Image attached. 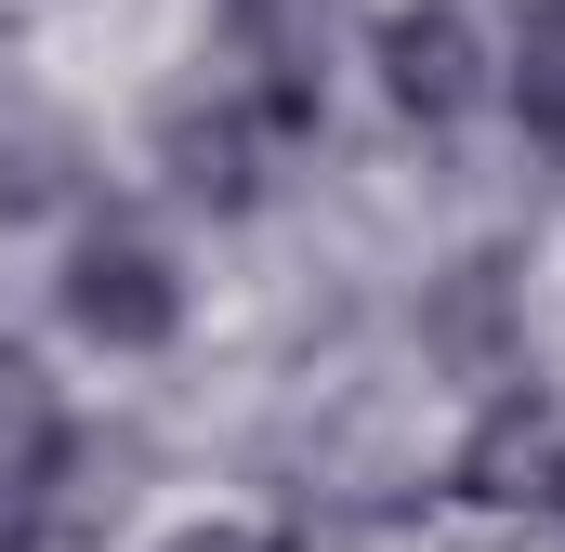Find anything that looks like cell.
Here are the masks:
<instances>
[{"label": "cell", "mask_w": 565, "mask_h": 552, "mask_svg": "<svg viewBox=\"0 0 565 552\" xmlns=\"http://www.w3.org/2000/svg\"><path fill=\"white\" fill-rule=\"evenodd\" d=\"M500 106L540 145H565V0H526L513 13V53H500Z\"/></svg>", "instance_id": "6"}, {"label": "cell", "mask_w": 565, "mask_h": 552, "mask_svg": "<svg viewBox=\"0 0 565 552\" xmlns=\"http://www.w3.org/2000/svg\"><path fill=\"white\" fill-rule=\"evenodd\" d=\"M53 289H66V329L106 342V355H158V342L184 329V276H171V251L132 237V224H93Z\"/></svg>", "instance_id": "2"}, {"label": "cell", "mask_w": 565, "mask_h": 552, "mask_svg": "<svg viewBox=\"0 0 565 552\" xmlns=\"http://www.w3.org/2000/svg\"><path fill=\"white\" fill-rule=\"evenodd\" d=\"M158 552H289V527H250V513H211V527H171Z\"/></svg>", "instance_id": "7"}, {"label": "cell", "mask_w": 565, "mask_h": 552, "mask_svg": "<svg viewBox=\"0 0 565 552\" xmlns=\"http://www.w3.org/2000/svg\"><path fill=\"white\" fill-rule=\"evenodd\" d=\"M264 145H277V132H264L237 93H224V106H171V119H158V158H171V184H184L198 211H250V198H264Z\"/></svg>", "instance_id": "4"}, {"label": "cell", "mask_w": 565, "mask_h": 552, "mask_svg": "<svg viewBox=\"0 0 565 552\" xmlns=\"http://www.w3.org/2000/svg\"><path fill=\"white\" fill-rule=\"evenodd\" d=\"M329 40H342V0H224V66H237V106H250L277 145L329 119Z\"/></svg>", "instance_id": "1"}, {"label": "cell", "mask_w": 565, "mask_h": 552, "mask_svg": "<svg viewBox=\"0 0 565 552\" xmlns=\"http://www.w3.org/2000/svg\"><path fill=\"white\" fill-rule=\"evenodd\" d=\"M382 106L395 119H422V132H447V119H473L487 93H500V66H487V40H473V13L460 0H408V13H382Z\"/></svg>", "instance_id": "3"}, {"label": "cell", "mask_w": 565, "mask_h": 552, "mask_svg": "<svg viewBox=\"0 0 565 552\" xmlns=\"http://www.w3.org/2000/svg\"><path fill=\"white\" fill-rule=\"evenodd\" d=\"M53 460H66V395H53L40 355L0 342V513H26V500L53 487Z\"/></svg>", "instance_id": "5"}]
</instances>
